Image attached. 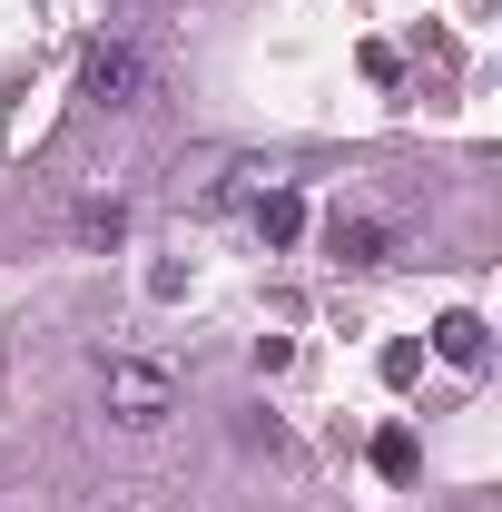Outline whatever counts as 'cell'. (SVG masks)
<instances>
[{"mask_svg":"<svg viewBox=\"0 0 502 512\" xmlns=\"http://www.w3.org/2000/svg\"><path fill=\"white\" fill-rule=\"evenodd\" d=\"M434 345H443V365H483V325H473V316H443Z\"/></svg>","mask_w":502,"mask_h":512,"instance_id":"5","label":"cell"},{"mask_svg":"<svg viewBox=\"0 0 502 512\" xmlns=\"http://www.w3.org/2000/svg\"><path fill=\"white\" fill-rule=\"evenodd\" d=\"M296 227H306V207H296L286 188H266V197H256V237H266V247H286Z\"/></svg>","mask_w":502,"mask_h":512,"instance_id":"4","label":"cell"},{"mask_svg":"<svg viewBox=\"0 0 502 512\" xmlns=\"http://www.w3.org/2000/svg\"><path fill=\"white\" fill-rule=\"evenodd\" d=\"M89 99H99V109H138V99H148V60H138L128 40H109V50L89 60Z\"/></svg>","mask_w":502,"mask_h":512,"instance_id":"2","label":"cell"},{"mask_svg":"<svg viewBox=\"0 0 502 512\" xmlns=\"http://www.w3.org/2000/svg\"><path fill=\"white\" fill-rule=\"evenodd\" d=\"M375 463H384V473H414V434L394 424V434H384V444H375Z\"/></svg>","mask_w":502,"mask_h":512,"instance_id":"6","label":"cell"},{"mask_svg":"<svg viewBox=\"0 0 502 512\" xmlns=\"http://www.w3.org/2000/svg\"><path fill=\"white\" fill-rule=\"evenodd\" d=\"M109 512H148V503H138V493H128V503H109Z\"/></svg>","mask_w":502,"mask_h":512,"instance_id":"7","label":"cell"},{"mask_svg":"<svg viewBox=\"0 0 502 512\" xmlns=\"http://www.w3.org/2000/svg\"><path fill=\"white\" fill-rule=\"evenodd\" d=\"M335 256L345 266H384V227L375 217H335Z\"/></svg>","mask_w":502,"mask_h":512,"instance_id":"3","label":"cell"},{"mask_svg":"<svg viewBox=\"0 0 502 512\" xmlns=\"http://www.w3.org/2000/svg\"><path fill=\"white\" fill-rule=\"evenodd\" d=\"M99 404H109V424H128V434H148V424H168L178 384H168V365H138V355H119V365L99 375Z\"/></svg>","mask_w":502,"mask_h":512,"instance_id":"1","label":"cell"}]
</instances>
